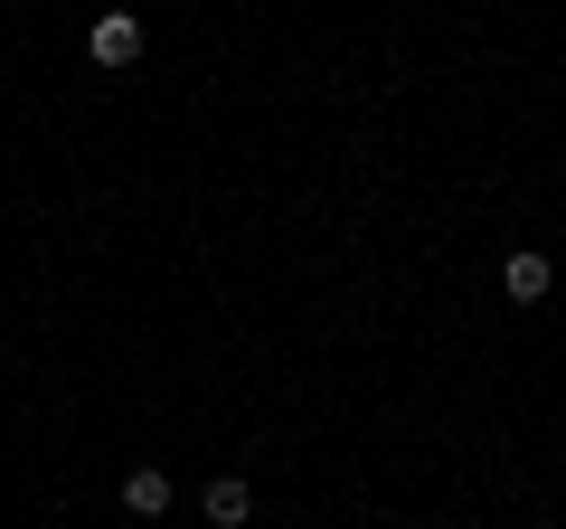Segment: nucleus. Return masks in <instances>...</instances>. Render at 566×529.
Returning a JSON list of instances; mask_svg holds the SVG:
<instances>
[{
    "label": "nucleus",
    "instance_id": "obj_1",
    "mask_svg": "<svg viewBox=\"0 0 566 529\" xmlns=\"http://www.w3.org/2000/svg\"><path fill=\"white\" fill-rule=\"evenodd\" d=\"M85 48H95V66H133L142 58V20L133 10H104V20L85 29Z\"/></svg>",
    "mask_w": 566,
    "mask_h": 529
},
{
    "label": "nucleus",
    "instance_id": "obj_2",
    "mask_svg": "<svg viewBox=\"0 0 566 529\" xmlns=\"http://www.w3.org/2000/svg\"><path fill=\"white\" fill-rule=\"evenodd\" d=\"M123 501H133L142 520H161V510H170V473H151V464H142L133 483H123Z\"/></svg>",
    "mask_w": 566,
    "mask_h": 529
},
{
    "label": "nucleus",
    "instance_id": "obj_3",
    "mask_svg": "<svg viewBox=\"0 0 566 529\" xmlns=\"http://www.w3.org/2000/svg\"><path fill=\"white\" fill-rule=\"evenodd\" d=\"M501 284H510V303H538V293H547V256H510Z\"/></svg>",
    "mask_w": 566,
    "mask_h": 529
},
{
    "label": "nucleus",
    "instance_id": "obj_4",
    "mask_svg": "<svg viewBox=\"0 0 566 529\" xmlns=\"http://www.w3.org/2000/svg\"><path fill=\"white\" fill-rule=\"evenodd\" d=\"M208 520L237 529V520H245V483H208Z\"/></svg>",
    "mask_w": 566,
    "mask_h": 529
}]
</instances>
